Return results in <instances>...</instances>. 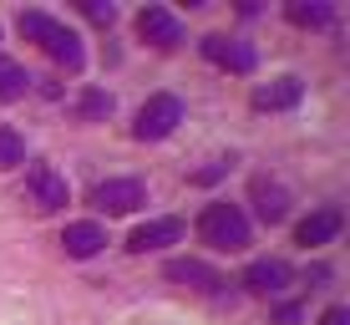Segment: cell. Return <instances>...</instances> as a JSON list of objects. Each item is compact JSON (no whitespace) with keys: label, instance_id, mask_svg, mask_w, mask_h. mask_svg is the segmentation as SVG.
<instances>
[{"label":"cell","instance_id":"6da1fadb","mask_svg":"<svg viewBox=\"0 0 350 325\" xmlns=\"http://www.w3.org/2000/svg\"><path fill=\"white\" fill-rule=\"evenodd\" d=\"M21 36H26V41H41L46 56L62 62L66 71L87 66V46H81V36L71 31V26H62V21H51L46 10H21Z\"/></svg>","mask_w":350,"mask_h":325},{"label":"cell","instance_id":"7a4b0ae2","mask_svg":"<svg viewBox=\"0 0 350 325\" xmlns=\"http://www.w3.org/2000/svg\"><path fill=\"white\" fill-rule=\"evenodd\" d=\"M198 234H203V244L224 249V255L249 249V219H244V209H239V203H208V209H203V219H198Z\"/></svg>","mask_w":350,"mask_h":325},{"label":"cell","instance_id":"3957f363","mask_svg":"<svg viewBox=\"0 0 350 325\" xmlns=\"http://www.w3.org/2000/svg\"><path fill=\"white\" fill-rule=\"evenodd\" d=\"M178 122H183V102L178 97H167V92H158V97H148L142 102V112H137V138L142 142H158V138H167Z\"/></svg>","mask_w":350,"mask_h":325},{"label":"cell","instance_id":"277c9868","mask_svg":"<svg viewBox=\"0 0 350 325\" xmlns=\"http://www.w3.org/2000/svg\"><path fill=\"white\" fill-rule=\"evenodd\" d=\"M26 188H31V198H36V209H66V198H71V188H66V178L56 173L51 163H31L26 168Z\"/></svg>","mask_w":350,"mask_h":325},{"label":"cell","instance_id":"5b68a950","mask_svg":"<svg viewBox=\"0 0 350 325\" xmlns=\"http://www.w3.org/2000/svg\"><path fill=\"white\" fill-rule=\"evenodd\" d=\"M92 198L107 213H132L137 203H148V188H142V178H107V183H96Z\"/></svg>","mask_w":350,"mask_h":325},{"label":"cell","instance_id":"8992f818","mask_svg":"<svg viewBox=\"0 0 350 325\" xmlns=\"http://www.w3.org/2000/svg\"><path fill=\"white\" fill-rule=\"evenodd\" d=\"M167 280H173V285H193V290H203V295H219L224 290V274L219 270H213V264H203V259H167Z\"/></svg>","mask_w":350,"mask_h":325},{"label":"cell","instance_id":"52a82bcc","mask_svg":"<svg viewBox=\"0 0 350 325\" xmlns=\"http://www.w3.org/2000/svg\"><path fill=\"white\" fill-rule=\"evenodd\" d=\"M183 239V224L178 219H152V224H137L127 234V249L132 255H152V249H167V244H178Z\"/></svg>","mask_w":350,"mask_h":325},{"label":"cell","instance_id":"ba28073f","mask_svg":"<svg viewBox=\"0 0 350 325\" xmlns=\"http://www.w3.org/2000/svg\"><path fill=\"white\" fill-rule=\"evenodd\" d=\"M239 285H244L249 295H280L284 285H289V264L284 259H254Z\"/></svg>","mask_w":350,"mask_h":325},{"label":"cell","instance_id":"9c48e42d","mask_svg":"<svg viewBox=\"0 0 350 325\" xmlns=\"http://www.w3.org/2000/svg\"><path fill=\"white\" fill-rule=\"evenodd\" d=\"M203 56L219 66H234V71H254V46L228 41V36H203Z\"/></svg>","mask_w":350,"mask_h":325},{"label":"cell","instance_id":"30bf717a","mask_svg":"<svg viewBox=\"0 0 350 325\" xmlns=\"http://www.w3.org/2000/svg\"><path fill=\"white\" fill-rule=\"evenodd\" d=\"M137 36H142V41H152V46H178V41H183L178 21L167 16L163 5H148V10L137 16Z\"/></svg>","mask_w":350,"mask_h":325},{"label":"cell","instance_id":"8fae6325","mask_svg":"<svg viewBox=\"0 0 350 325\" xmlns=\"http://www.w3.org/2000/svg\"><path fill=\"white\" fill-rule=\"evenodd\" d=\"M299 97H305V81L299 77H280V81H269V87L254 92V107L259 112H289Z\"/></svg>","mask_w":350,"mask_h":325},{"label":"cell","instance_id":"7c38bea8","mask_svg":"<svg viewBox=\"0 0 350 325\" xmlns=\"http://www.w3.org/2000/svg\"><path fill=\"white\" fill-rule=\"evenodd\" d=\"M102 244H107V234H102V224H92V219L66 224V234H62V249H66L71 259H92Z\"/></svg>","mask_w":350,"mask_h":325},{"label":"cell","instance_id":"4fadbf2b","mask_svg":"<svg viewBox=\"0 0 350 325\" xmlns=\"http://www.w3.org/2000/svg\"><path fill=\"white\" fill-rule=\"evenodd\" d=\"M335 234H340V209H315L305 224L295 229V239H299L305 249H315V244H330Z\"/></svg>","mask_w":350,"mask_h":325},{"label":"cell","instance_id":"5bb4252c","mask_svg":"<svg viewBox=\"0 0 350 325\" xmlns=\"http://www.w3.org/2000/svg\"><path fill=\"white\" fill-rule=\"evenodd\" d=\"M254 213L264 224H280L284 213H289V194L280 183H254Z\"/></svg>","mask_w":350,"mask_h":325},{"label":"cell","instance_id":"9a60e30c","mask_svg":"<svg viewBox=\"0 0 350 325\" xmlns=\"http://www.w3.org/2000/svg\"><path fill=\"white\" fill-rule=\"evenodd\" d=\"M289 21L295 26H315V31H325L335 21V10L325 5V0H289Z\"/></svg>","mask_w":350,"mask_h":325},{"label":"cell","instance_id":"2e32d148","mask_svg":"<svg viewBox=\"0 0 350 325\" xmlns=\"http://www.w3.org/2000/svg\"><path fill=\"white\" fill-rule=\"evenodd\" d=\"M26 87H31L26 66H16V62H0V97H5V102H16V97H26Z\"/></svg>","mask_w":350,"mask_h":325},{"label":"cell","instance_id":"e0dca14e","mask_svg":"<svg viewBox=\"0 0 350 325\" xmlns=\"http://www.w3.org/2000/svg\"><path fill=\"white\" fill-rule=\"evenodd\" d=\"M26 163V138L16 127H0V168H16Z\"/></svg>","mask_w":350,"mask_h":325},{"label":"cell","instance_id":"ac0fdd59","mask_svg":"<svg viewBox=\"0 0 350 325\" xmlns=\"http://www.w3.org/2000/svg\"><path fill=\"white\" fill-rule=\"evenodd\" d=\"M77 112L81 117H87V122H96V117H107V112H112V97H107V92H81V102H77Z\"/></svg>","mask_w":350,"mask_h":325},{"label":"cell","instance_id":"d6986e66","mask_svg":"<svg viewBox=\"0 0 350 325\" xmlns=\"http://www.w3.org/2000/svg\"><path fill=\"white\" fill-rule=\"evenodd\" d=\"M81 10H87V21H96V26H112V21H117L112 0H81Z\"/></svg>","mask_w":350,"mask_h":325},{"label":"cell","instance_id":"ffe728a7","mask_svg":"<svg viewBox=\"0 0 350 325\" xmlns=\"http://www.w3.org/2000/svg\"><path fill=\"white\" fill-rule=\"evenodd\" d=\"M228 168H234V163H228V158H219V163H208V168H198V173H193V183H219V178L228 173Z\"/></svg>","mask_w":350,"mask_h":325},{"label":"cell","instance_id":"44dd1931","mask_svg":"<svg viewBox=\"0 0 350 325\" xmlns=\"http://www.w3.org/2000/svg\"><path fill=\"white\" fill-rule=\"evenodd\" d=\"M320 325H350V310H345V305H330V310L320 315Z\"/></svg>","mask_w":350,"mask_h":325}]
</instances>
